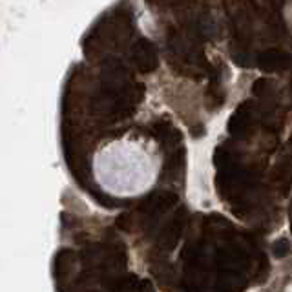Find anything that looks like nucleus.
<instances>
[{"mask_svg": "<svg viewBox=\"0 0 292 292\" xmlns=\"http://www.w3.org/2000/svg\"><path fill=\"white\" fill-rule=\"evenodd\" d=\"M163 173V154L154 139L125 133L108 139L91 155V175L106 196L139 199L154 190Z\"/></svg>", "mask_w": 292, "mask_h": 292, "instance_id": "nucleus-1", "label": "nucleus"}]
</instances>
